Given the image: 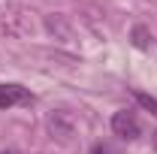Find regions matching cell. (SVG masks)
<instances>
[{"mask_svg":"<svg viewBox=\"0 0 157 154\" xmlns=\"http://www.w3.org/2000/svg\"><path fill=\"white\" fill-rule=\"evenodd\" d=\"M112 130H115V136H121V139H136L139 136V118L133 115V112H115L112 115Z\"/></svg>","mask_w":157,"mask_h":154,"instance_id":"obj_1","label":"cell"},{"mask_svg":"<svg viewBox=\"0 0 157 154\" xmlns=\"http://www.w3.org/2000/svg\"><path fill=\"white\" fill-rule=\"evenodd\" d=\"M21 103H33V94L21 85H0V109H12Z\"/></svg>","mask_w":157,"mask_h":154,"instance_id":"obj_2","label":"cell"},{"mask_svg":"<svg viewBox=\"0 0 157 154\" xmlns=\"http://www.w3.org/2000/svg\"><path fill=\"white\" fill-rule=\"evenodd\" d=\"M151 42H154L151 30H148L145 24H136V27H133V45H136V48H151Z\"/></svg>","mask_w":157,"mask_h":154,"instance_id":"obj_3","label":"cell"},{"mask_svg":"<svg viewBox=\"0 0 157 154\" xmlns=\"http://www.w3.org/2000/svg\"><path fill=\"white\" fill-rule=\"evenodd\" d=\"M133 97H136V103L142 106V109H148L151 115H157V97H151V94H142V91H136Z\"/></svg>","mask_w":157,"mask_h":154,"instance_id":"obj_4","label":"cell"},{"mask_svg":"<svg viewBox=\"0 0 157 154\" xmlns=\"http://www.w3.org/2000/svg\"><path fill=\"white\" fill-rule=\"evenodd\" d=\"M88 154H115V151H112V148H109L106 142H97V145H94V148H91Z\"/></svg>","mask_w":157,"mask_h":154,"instance_id":"obj_5","label":"cell"},{"mask_svg":"<svg viewBox=\"0 0 157 154\" xmlns=\"http://www.w3.org/2000/svg\"><path fill=\"white\" fill-rule=\"evenodd\" d=\"M0 154H15V151H0Z\"/></svg>","mask_w":157,"mask_h":154,"instance_id":"obj_6","label":"cell"}]
</instances>
